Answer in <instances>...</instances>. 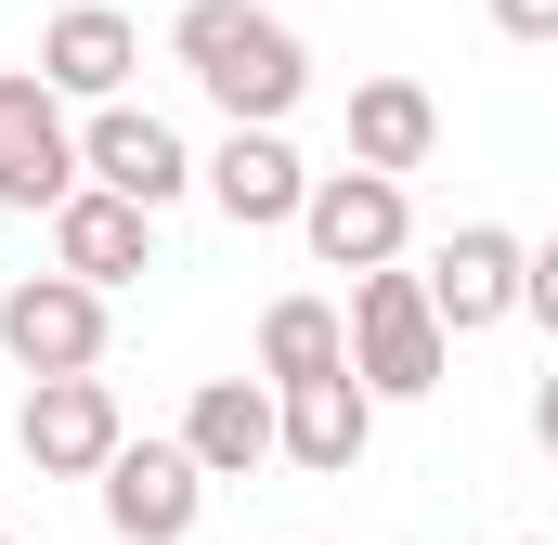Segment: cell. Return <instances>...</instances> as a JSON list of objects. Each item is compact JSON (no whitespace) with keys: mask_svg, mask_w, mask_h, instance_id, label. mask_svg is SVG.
Wrapping results in <instances>:
<instances>
[{"mask_svg":"<svg viewBox=\"0 0 558 545\" xmlns=\"http://www.w3.org/2000/svg\"><path fill=\"white\" fill-rule=\"evenodd\" d=\"M0 351H13L26 377H92V364H105V299H92L78 272H26V286L0 299Z\"/></svg>","mask_w":558,"mask_h":545,"instance_id":"52a82bcc","label":"cell"},{"mask_svg":"<svg viewBox=\"0 0 558 545\" xmlns=\"http://www.w3.org/2000/svg\"><path fill=\"white\" fill-rule=\"evenodd\" d=\"M92 169H78V131H65V92L39 65H0V208H65Z\"/></svg>","mask_w":558,"mask_h":545,"instance_id":"3957f363","label":"cell"},{"mask_svg":"<svg viewBox=\"0 0 558 545\" xmlns=\"http://www.w3.org/2000/svg\"><path fill=\"white\" fill-rule=\"evenodd\" d=\"M260 377H274V390L351 377V312H325V299H274V312H260Z\"/></svg>","mask_w":558,"mask_h":545,"instance_id":"2e32d148","label":"cell"},{"mask_svg":"<svg viewBox=\"0 0 558 545\" xmlns=\"http://www.w3.org/2000/svg\"><path fill=\"white\" fill-rule=\"evenodd\" d=\"M403 234H416L403 182H377V169H312V208H299V247H312L325 272H390V261H403Z\"/></svg>","mask_w":558,"mask_h":545,"instance_id":"277c9868","label":"cell"},{"mask_svg":"<svg viewBox=\"0 0 558 545\" xmlns=\"http://www.w3.org/2000/svg\"><path fill=\"white\" fill-rule=\"evenodd\" d=\"M428 143H441V105H428L416 78H364L351 92V169L403 182V169H428Z\"/></svg>","mask_w":558,"mask_h":545,"instance_id":"9a60e30c","label":"cell"},{"mask_svg":"<svg viewBox=\"0 0 558 545\" xmlns=\"http://www.w3.org/2000/svg\"><path fill=\"white\" fill-rule=\"evenodd\" d=\"M274 403H286V468H312V481L364 468V441H377V390L364 377H312V390H274Z\"/></svg>","mask_w":558,"mask_h":545,"instance_id":"4fadbf2b","label":"cell"},{"mask_svg":"<svg viewBox=\"0 0 558 545\" xmlns=\"http://www.w3.org/2000/svg\"><path fill=\"white\" fill-rule=\"evenodd\" d=\"M182 455H195L208 481H247V468L286 455V403L260 390V377H208V390L182 403Z\"/></svg>","mask_w":558,"mask_h":545,"instance_id":"7c38bea8","label":"cell"},{"mask_svg":"<svg viewBox=\"0 0 558 545\" xmlns=\"http://www.w3.org/2000/svg\"><path fill=\"white\" fill-rule=\"evenodd\" d=\"M0 545H13V533H0Z\"/></svg>","mask_w":558,"mask_h":545,"instance_id":"44dd1931","label":"cell"},{"mask_svg":"<svg viewBox=\"0 0 558 545\" xmlns=\"http://www.w3.org/2000/svg\"><path fill=\"white\" fill-rule=\"evenodd\" d=\"M520 286H533V247L507 221H454L441 261H428V312H441V338H481V325L520 312Z\"/></svg>","mask_w":558,"mask_h":545,"instance_id":"8992f818","label":"cell"},{"mask_svg":"<svg viewBox=\"0 0 558 545\" xmlns=\"http://www.w3.org/2000/svg\"><path fill=\"white\" fill-rule=\"evenodd\" d=\"M533 441H546V455H558V377H546V390H533Z\"/></svg>","mask_w":558,"mask_h":545,"instance_id":"d6986e66","label":"cell"},{"mask_svg":"<svg viewBox=\"0 0 558 545\" xmlns=\"http://www.w3.org/2000/svg\"><path fill=\"white\" fill-rule=\"evenodd\" d=\"M169 52L195 65V92H208L234 131H286V118H299V92H312L299 26H286V13H260V0H182Z\"/></svg>","mask_w":558,"mask_h":545,"instance_id":"6da1fadb","label":"cell"},{"mask_svg":"<svg viewBox=\"0 0 558 545\" xmlns=\"http://www.w3.org/2000/svg\"><path fill=\"white\" fill-rule=\"evenodd\" d=\"M105 520H118V545H182L195 520H208V468H195L182 441H118Z\"/></svg>","mask_w":558,"mask_h":545,"instance_id":"ba28073f","label":"cell"},{"mask_svg":"<svg viewBox=\"0 0 558 545\" xmlns=\"http://www.w3.org/2000/svg\"><path fill=\"white\" fill-rule=\"evenodd\" d=\"M520 312H533V325L558 338V247H533V286H520Z\"/></svg>","mask_w":558,"mask_h":545,"instance_id":"e0dca14e","label":"cell"},{"mask_svg":"<svg viewBox=\"0 0 558 545\" xmlns=\"http://www.w3.org/2000/svg\"><path fill=\"white\" fill-rule=\"evenodd\" d=\"M195 182H208V208H221L234 234H286V221L312 208V169H299L286 131H221V156H208Z\"/></svg>","mask_w":558,"mask_h":545,"instance_id":"9c48e42d","label":"cell"},{"mask_svg":"<svg viewBox=\"0 0 558 545\" xmlns=\"http://www.w3.org/2000/svg\"><path fill=\"white\" fill-rule=\"evenodd\" d=\"M78 169L105 182V195H131V208H169L182 182H195V156L169 118H143V105H92V131H78Z\"/></svg>","mask_w":558,"mask_h":545,"instance_id":"8fae6325","label":"cell"},{"mask_svg":"<svg viewBox=\"0 0 558 545\" xmlns=\"http://www.w3.org/2000/svg\"><path fill=\"white\" fill-rule=\"evenodd\" d=\"M13 441H26L39 481H105L131 428H118V390H105V377H39L26 415H13Z\"/></svg>","mask_w":558,"mask_h":545,"instance_id":"5b68a950","label":"cell"},{"mask_svg":"<svg viewBox=\"0 0 558 545\" xmlns=\"http://www.w3.org/2000/svg\"><path fill=\"white\" fill-rule=\"evenodd\" d=\"M494 26L507 39H558V0H494Z\"/></svg>","mask_w":558,"mask_h":545,"instance_id":"ac0fdd59","label":"cell"},{"mask_svg":"<svg viewBox=\"0 0 558 545\" xmlns=\"http://www.w3.org/2000/svg\"><path fill=\"white\" fill-rule=\"evenodd\" d=\"M52 272H78L92 299H118L131 272H156V208L105 195V182H78V195L52 208Z\"/></svg>","mask_w":558,"mask_h":545,"instance_id":"30bf717a","label":"cell"},{"mask_svg":"<svg viewBox=\"0 0 558 545\" xmlns=\"http://www.w3.org/2000/svg\"><path fill=\"white\" fill-rule=\"evenodd\" d=\"M441 364H454V338H441V312H428V272H364V286H351V377H364L377 403H428Z\"/></svg>","mask_w":558,"mask_h":545,"instance_id":"7a4b0ae2","label":"cell"},{"mask_svg":"<svg viewBox=\"0 0 558 545\" xmlns=\"http://www.w3.org/2000/svg\"><path fill=\"white\" fill-rule=\"evenodd\" d=\"M533 545H546V533H533Z\"/></svg>","mask_w":558,"mask_h":545,"instance_id":"ffe728a7","label":"cell"},{"mask_svg":"<svg viewBox=\"0 0 558 545\" xmlns=\"http://www.w3.org/2000/svg\"><path fill=\"white\" fill-rule=\"evenodd\" d=\"M131 52H143V26H131V13H105V0H78V13L39 26V78H52L65 105H118Z\"/></svg>","mask_w":558,"mask_h":545,"instance_id":"5bb4252c","label":"cell"}]
</instances>
